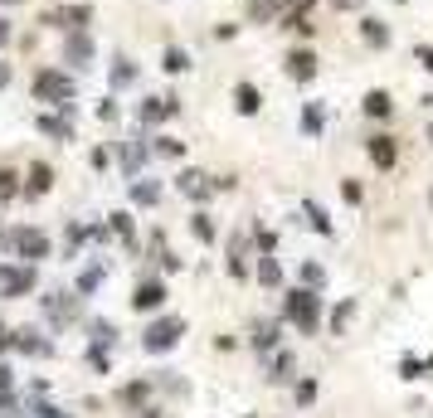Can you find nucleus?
<instances>
[{
  "mask_svg": "<svg viewBox=\"0 0 433 418\" xmlns=\"http://www.w3.org/2000/svg\"><path fill=\"white\" fill-rule=\"evenodd\" d=\"M360 44H365V49H390V24L375 20V15H365V20H360Z\"/></svg>",
  "mask_w": 433,
  "mask_h": 418,
  "instance_id": "nucleus-7",
  "label": "nucleus"
},
{
  "mask_svg": "<svg viewBox=\"0 0 433 418\" xmlns=\"http://www.w3.org/2000/svg\"><path fill=\"white\" fill-rule=\"evenodd\" d=\"M93 54H98V49H93V34H88V29H73V34L64 39V64L88 69V64H93Z\"/></svg>",
  "mask_w": 433,
  "mask_h": 418,
  "instance_id": "nucleus-4",
  "label": "nucleus"
},
{
  "mask_svg": "<svg viewBox=\"0 0 433 418\" xmlns=\"http://www.w3.org/2000/svg\"><path fill=\"white\" fill-rule=\"evenodd\" d=\"M283 64H288V78H292V83H312L322 59H317V49H312V44H292Z\"/></svg>",
  "mask_w": 433,
  "mask_h": 418,
  "instance_id": "nucleus-3",
  "label": "nucleus"
},
{
  "mask_svg": "<svg viewBox=\"0 0 433 418\" xmlns=\"http://www.w3.org/2000/svg\"><path fill=\"white\" fill-rule=\"evenodd\" d=\"M108 83H112V93H117V88H132V83H136V64H132L127 54H117V59H112Z\"/></svg>",
  "mask_w": 433,
  "mask_h": 418,
  "instance_id": "nucleus-11",
  "label": "nucleus"
},
{
  "mask_svg": "<svg viewBox=\"0 0 433 418\" xmlns=\"http://www.w3.org/2000/svg\"><path fill=\"white\" fill-rule=\"evenodd\" d=\"M205 180H210V175H200V171H185V175H180V180H176V185H180V190H185V195H210V190H215V185H205Z\"/></svg>",
  "mask_w": 433,
  "mask_h": 418,
  "instance_id": "nucleus-15",
  "label": "nucleus"
},
{
  "mask_svg": "<svg viewBox=\"0 0 433 418\" xmlns=\"http://www.w3.org/2000/svg\"><path fill=\"white\" fill-rule=\"evenodd\" d=\"M176 331H180V321H166V326H156V331L146 336V345H156V350H161V345H171V340H176Z\"/></svg>",
  "mask_w": 433,
  "mask_h": 418,
  "instance_id": "nucleus-16",
  "label": "nucleus"
},
{
  "mask_svg": "<svg viewBox=\"0 0 433 418\" xmlns=\"http://www.w3.org/2000/svg\"><path fill=\"white\" fill-rule=\"evenodd\" d=\"M0 88H10V64L0 59Z\"/></svg>",
  "mask_w": 433,
  "mask_h": 418,
  "instance_id": "nucleus-27",
  "label": "nucleus"
},
{
  "mask_svg": "<svg viewBox=\"0 0 433 418\" xmlns=\"http://www.w3.org/2000/svg\"><path fill=\"white\" fill-rule=\"evenodd\" d=\"M283 29H288V34H297V39H312V34H317V24H312V10H297V5H288V10H283Z\"/></svg>",
  "mask_w": 433,
  "mask_h": 418,
  "instance_id": "nucleus-6",
  "label": "nucleus"
},
{
  "mask_svg": "<svg viewBox=\"0 0 433 418\" xmlns=\"http://www.w3.org/2000/svg\"><path fill=\"white\" fill-rule=\"evenodd\" d=\"M132 302H136L141 312H146V307H161V302H166V287H161V282H141Z\"/></svg>",
  "mask_w": 433,
  "mask_h": 418,
  "instance_id": "nucleus-13",
  "label": "nucleus"
},
{
  "mask_svg": "<svg viewBox=\"0 0 433 418\" xmlns=\"http://www.w3.org/2000/svg\"><path fill=\"white\" fill-rule=\"evenodd\" d=\"M190 64H195V59H190L185 44H166V54H161V69H166V73L180 78V73H190Z\"/></svg>",
  "mask_w": 433,
  "mask_h": 418,
  "instance_id": "nucleus-9",
  "label": "nucleus"
},
{
  "mask_svg": "<svg viewBox=\"0 0 433 418\" xmlns=\"http://www.w3.org/2000/svg\"><path fill=\"white\" fill-rule=\"evenodd\" d=\"M288 5H297V10H312V5H317V0H288Z\"/></svg>",
  "mask_w": 433,
  "mask_h": 418,
  "instance_id": "nucleus-28",
  "label": "nucleus"
},
{
  "mask_svg": "<svg viewBox=\"0 0 433 418\" xmlns=\"http://www.w3.org/2000/svg\"><path fill=\"white\" fill-rule=\"evenodd\" d=\"M414 59H419V64L433 73V44H424V39H419V44H414Z\"/></svg>",
  "mask_w": 433,
  "mask_h": 418,
  "instance_id": "nucleus-19",
  "label": "nucleus"
},
{
  "mask_svg": "<svg viewBox=\"0 0 433 418\" xmlns=\"http://www.w3.org/2000/svg\"><path fill=\"white\" fill-rule=\"evenodd\" d=\"M322 127H326L322 103H307V107H302V131H307V136H322Z\"/></svg>",
  "mask_w": 433,
  "mask_h": 418,
  "instance_id": "nucleus-14",
  "label": "nucleus"
},
{
  "mask_svg": "<svg viewBox=\"0 0 433 418\" xmlns=\"http://www.w3.org/2000/svg\"><path fill=\"white\" fill-rule=\"evenodd\" d=\"M34 122H39V127H44L49 136H73V127H69L64 117H49V112H44V117H34Z\"/></svg>",
  "mask_w": 433,
  "mask_h": 418,
  "instance_id": "nucleus-17",
  "label": "nucleus"
},
{
  "mask_svg": "<svg viewBox=\"0 0 433 418\" xmlns=\"http://www.w3.org/2000/svg\"><path fill=\"white\" fill-rule=\"evenodd\" d=\"M29 93L39 98V103H54L64 107V112H73V73H64V69H34V78H29Z\"/></svg>",
  "mask_w": 433,
  "mask_h": 418,
  "instance_id": "nucleus-1",
  "label": "nucleus"
},
{
  "mask_svg": "<svg viewBox=\"0 0 433 418\" xmlns=\"http://www.w3.org/2000/svg\"><path fill=\"white\" fill-rule=\"evenodd\" d=\"M10 39H15V29H10V15H0V49H10Z\"/></svg>",
  "mask_w": 433,
  "mask_h": 418,
  "instance_id": "nucleus-23",
  "label": "nucleus"
},
{
  "mask_svg": "<svg viewBox=\"0 0 433 418\" xmlns=\"http://www.w3.org/2000/svg\"><path fill=\"white\" fill-rule=\"evenodd\" d=\"M98 117H103V122H117V103H112V98H108V103L98 107Z\"/></svg>",
  "mask_w": 433,
  "mask_h": 418,
  "instance_id": "nucleus-26",
  "label": "nucleus"
},
{
  "mask_svg": "<svg viewBox=\"0 0 433 418\" xmlns=\"http://www.w3.org/2000/svg\"><path fill=\"white\" fill-rule=\"evenodd\" d=\"M365 151H370V161H375L380 171H390V166H395V156H399V146H395V136H385V131H375V136L365 141Z\"/></svg>",
  "mask_w": 433,
  "mask_h": 418,
  "instance_id": "nucleus-5",
  "label": "nucleus"
},
{
  "mask_svg": "<svg viewBox=\"0 0 433 418\" xmlns=\"http://www.w3.org/2000/svg\"><path fill=\"white\" fill-rule=\"evenodd\" d=\"M20 185H15V171H0V200H10Z\"/></svg>",
  "mask_w": 433,
  "mask_h": 418,
  "instance_id": "nucleus-21",
  "label": "nucleus"
},
{
  "mask_svg": "<svg viewBox=\"0 0 433 418\" xmlns=\"http://www.w3.org/2000/svg\"><path fill=\"white\" fill-rule=\"evenodd\" d=\"M93 166H98V171H108V166H112V151H108V146H98V151H93Z\"/></svg>",
  "mask_w": 433,
  "mask_h": 418,
  "instance_id": "nucleus-24",
  "label": "nucleus"
},
{
  "mask_svg": "<svg viewBox=\"0 0 433 418\" xmlns=\"http://www.w3.org/2000/svg\"><path fill=\"white\" fill-rule=\"evenodd\" d=\"M273 5H278V10H288V0H273Z\"/></svg>",
  "mask_w": 433,
  "mask_h": 418,
  "instance_id": "nucleus-30",
  "label": "nucleus"
},
{
  "mask_svg": "<svg viewBox=\"0 0 433 418\" xmlns=\"http://www.w3.org/2000/svg\"><path fill=\"white\" fill-rule=\"evenodd\" d=\"M49 185H54V166L34 161L29 175H24V195H29V200H34V195H49Z\"/></svg>",
  "mask_w": 433,
  "mask_h": 418,
  "instance_id": "nucleus-8",
  "label": "nucleus"
},
{
  "mask_svg": "<svg viewBox=\"0 0 433 418\" xmlns=\"http://www.w3.org/2000/svg\"><path fill=\"white\" fill-rule=\"evenodd\" d=\"M429 141H433V127H429Z\"/></svg>",
  "mask_w": 433,
  "mask_h": 418,
  "instance_id": "nucleus-31",
  "label": "nucleus"
},
{
  "mask_svg": "<svg viewBox=\"0 0 433 418\" xmlns=\"http://www.w3.org/2000/svg\"><path fill=\"white\" fill-rule=\"evenodd\" d=\"M234 34H239V24H229V20H224V24H215V39H234Z\"/></svg>",
  "mask_w": 433,
  "mask_h": 418,
  "instance_id": "nucleus-25",
  "label": "nucleus"
},
{
  "mask_svg": "<svg viewBox=\"0 0 433 418\" xmlns=\"http://www.w3.org/2000/svg\"><path fill=\"white\" fill-rule=\"evenodd\" d=\"M234 107H239L243 117H253V112L263 107V93H258L253 83H234Z\"/></svg>",
  "mask_w": 433,
  "mask_h": 418,
  "instance_id": "nucleus-12",
  "label": "nucleus"
},
{
  "mask_svg": "<svg viewBox=\"0 0 433 418\" xmlns=\"http://www.w3.org/2000/svg\"><path fill=\"white\" fill-rule=\"evenodd\" d=\"M44 24H54V29H64V34H73V29H88L93 24V10H88V0H64L59 10H44Z\"/></svg>",
  "mask_w": 433,
  "mask_h": 418,
  "instance_id": "nucleus-2",
  "label": "nucleus"
},
{
  "mask_svg": "<svg viewBox=\"0 0 433 418\" xmlns=\"http://www.w3.org/2000/svg\"><path fill=\"white\" fill-rule=\"evenodd\" d=\"M195 233H200V238H205V243H210V238H215V224H210V214H195Z\"/></svg>",
  "mask_w": 433,
  "mask_h": 418,
  "instance_id": "nucleus-20",
  "label": "nucleus"
},
{
  "mask_svg": "<svg viewBox=\"0 0 433 418\" xmlns=\"http://www.w3.org/2000/svg\"><path fill=\"white\" fill-rule=\"evenodd\" d=\"M15 5H24V0H0V10H15Z\"/></svg>",
  "mask_w": 433,
  "mask_h": 418,
  "instance_id": "nucleus-29",
  "label": "nucleus"
},
{
  "mask_svg": "<svg viewBox=\"0 0 433 418\" xmlns=\"http://www.w3.org/2000/svg\"><path fill=\"white\" fill-rule=\"evenodd\" d=\"M390 112H395V98H390V88H370V93H365V117H375V122L385 117V122H390Z\"/></svg>",
  "mask_w": 433,
  "mask_h": 418,
  "instance_id": "nucleus-10",
  "label": "nucleus"
},
{
  "mask_svg": "<svg viewBox=\"0 0 433 418\" xmlns=\"http://www.w3.org/2000/svg\"><path fill=\"white\" fill-rule=\"evenodd\" d=\"M132 195H136V205H151V200H156V185H136Z\"/></svg>",
  "mask_w": 433,
  "mask_h": 418,
  "instance_id": "nucleus-22",
  "label": "nucleus"
},
{
  "mask_svg": "<svg viewBox=\"0 0 433 418\" xmlns=\"http://www.w3.org/2000/svg\"><path fill=\"white\" fill-rule=\"evenodd\" d=\"M156 156H166V161H180V156H185V146H180L176 136H156Z\"/></svg>",
  "mask_w": 433,
  "mask_h": 418,
  "instance_id": "nucleus-18",
  "label": "nucleus"
}]
</instances>
